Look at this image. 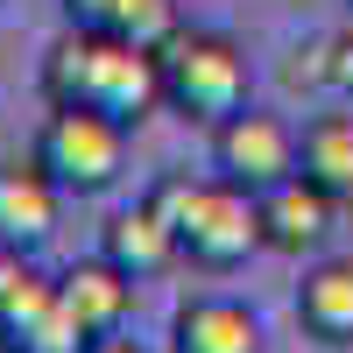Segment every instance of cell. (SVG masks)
I'll return each instance as SVG.
<instances>
[{
    "instance_id": "obj_1",
    "label": "cell",
    "mask_w": 353,
    "mask_h": 353,
    "mask_svg": "<svg viewBox=\"0 0 353 353\" xmlns=\"http://www.w3.org/2000/svg\"><path fill=\"white\" fill-rule=\"evenodd\" d=\"M43 99L50 106H99L121 128H134L163 106V57L106 36V28H71L43 57Z\"/></svg>"
},
{
    "instance_id": "obj_2",
    "label": "cell",
    "mask_w": 353,
    "mask_h": 353,
    "mask_svg": "<svg viewBox=\"0 0 353 353\" xmlns=\"http://www.w3.org/2000/svg\"><path fill=\"white\" fill-rule=\"evenodd\" d=\"M156 212L176 226V248L198 269H241L248 254H261V191L233 184V176H163Z\"/></svg>"
},
{
    "instance_id": "obj_3",
    "label": "cell",
    "mask_w": 353,
    "mask_h": 353,
    "mask_svg": "<svg viewBox=\"0 0 353 353\" xmlns=\"http://www.w3.org/2000/svg\"><path fill=\"white\" fill-rule=\"evenodd\" d=\"M254 92V71H248V50L219 36V28H184L170 50H163V106H176L184 121H226L241 113Z\"/></svg>"
},
{
    "instance_id": "obj_4",
    "label": "cell",
    "mask_w": 353,
    "mask_h": 353,
    "mask_svg": "<svg viewBox=\"0 0 353 353\" xmlns=\"http://www.w3.org/2000/svg\"><path fill=\"white\" fill-rule=\"evenodd\" d=\"M36 163L50 170V184L64 198H99L128 170V128L99 106H50L36 134Z\"/></svg>"
},
{
    "instance_id": "obj_5",
    "label": "cell",
    "mask_w": 353,
    "mask_h": 353,
    "mask_svg": "<svg viewBox=\"0 0 353 353\" xmlns=\"http://www.w3.org/2000/svg\"><path fill=\"white\" fill-rule=\"evenodd\" d=\"M212 163L233 184L269 191L283 176H297V128L276 121V113H261V106H241V113H226L212 128Z\"/></svg>"
},
{
    "instance_id": "obj_6",
    "label": "cell",
    "mask_w": 353,
    "mask_h": 353,
    "mask_svg": "<svg viewBox=\"0 0 353 353\" xmlns=\"http://www.w3.org/2000/svg\"><path fill=\"white\" fill-rule=\"evenodd\" d=\"M332 191L325 184H311V176H283V184L261 191V241H269L276 254H311L318 241L332 233Z\"/></svg>"
},
{
    "instance_id": "obj_7",
    "label": "cell",
    "mask_w": 353,
    "mask_h": 353,
    "mask_svg": "<svg viewBox=\"0 0 353 353\" xmlns=\"http://www.w3.org/2000/svg\"><path fill=\"white\" fill-rule=\"evenodd\" d=\"M57 205H64V191L50 184V170L36 156L28 163H0V248L36 254L57 233Z\"/></svg>"
},
{
    "instance_id": "obj_8",
    "label": "cell",
    "mask_w": 353,
    "mask_h": 353,
    "mask_svg": "<svg viewBox=\"0 0 353 353\" xmlns=\"http://www.w3.org/2000/svg\"><path fill=\"white\" fill-rule=\"evenodd\" d=\"M99 254H106L121 276L149 283V276H163L184 248H176V226L156 212V205H128V212H113V219L99 226Z\"/></svg>"
},
{
    "instance_id": "obj_9",
    "label": "cell",
    "mask_w": 353,
    "mask_h": 353,
    "mask_svg": "<svg viewBox=\"0 0 353 353\" xmlns=\"http://www.w3.org/2000/svg\"><path fill=\"white\" fill-rule=\"evenodd\" d=\"M57 297H64V311L85 325V339H99V332H121V318L134 304V276H121L106 254H92V261H71V269L57 276Z\"/></svg>"
},
{
    "instance_id": "obj_10",
    "label": "cell",
    "mask_w": 353,
    "mask_h": 353,
    "mask_svg": "<svg viewBox=\"0 0 353 353\" xmlns=\"http://www.w3.org/2000/svg\"><path fill=\"white\" fill-rule=\"evenodd\" d=\"M170 353H261V318L233 297H191L170 325Z\"/></svg>"
},
{
    "instance_id": "obj_11",
    "label": "cell",
    "mask_w": 353,
    "mask_h": 353,
    "mask_svg": "<svg viewBox=\"0 0 353 353\" xmlns=\"http://www.w3.org/2000/svg\"><path fill=\"white\" fill-rule=\"evenodd\" d=\"M297 325L318 346H353V261H318L297 283Z\"/></svg>"
},
{
    "instance_id": "obj_12",
    "label": "cell",
    "mask_w": 353,
    "mask_h": 353,
    "mask_svg": "<svg viewBox=\"0 0 353 353\" xmlns=\"http://www.w3.org/2000/svg\"><path fill=\"white\" fill-rule=\"evenodd\" d=\"M297 170L311 184H325L332 198H353V106L318 113V121L297 134Z\"/></svg>"
},
{
    "instance_id": "obj_13",
    "label": "cell",
    "mask_w": 353,
    "mask_h": 353,
    "mask_svg": "<svg viewBox=\"0 0 353 353\" xmlns=\"http://www.w3.org/2000/svg\"><path fill=\"white\" fill-rule=\"evenodd\" d=\"M106 36H121L134 50H156L163 57L176 36H184V8H176V0H121L113 21H106Z\"/></svg>"
},
{
    "instance_id": "obj_14",
    "label": "cell",
    "mask_w": 353,
    "mask_h": 353,
    "mask_svg": "<svg viewBox=\"0 0 353 353\" xmlns=\"http://www.w3.org/2000/svg\"><path fill=\"white\" fill-rule=\"evenodd\" d=\"M36 283H43V276L28 269V254H21V248H0V318H8V311L28 297V290H36Z\"/></svg>"
},
{
    "instance_id": "obj_15",
    "label": "cell",
    "mask_w": 353,
    "mask_h": 353,
    "mask_svg": "<svg viewBox=\"0 0 353 353\" xmlns=\"http://www.w3.org/2000/svg\"><path fill=\"white\" fill-rule=\"evenodd\" d=\"M325 85L353 106V36H332L325 43Z\"/></svg>"
},
{
    "instance_id": "obj_16",
    "label": "cell",
    "mask_w": 353,
    "mask_h": 353,
    "mask_svg": "<svg viewBox=\"0 0 353 353\" xmlns=\"http://www.w3.org/2000/svg\"><path fill=\"white\" fill-rule=\"evenodd\" d=\"M113 8H121V0H64L71 28H106V21H113Z\"/></svg>"
},
{
    "instance_id": "obj_17",
    "label": "cell",
    "mask_w": 353,
    "mask_h": 353,
    "mask_svg": "<svg viewBox=\"0 0 353 353\" xmlns=\"http://www.w3.org/2000/svg\"><path fill=\"white\" fill-rule=\"evenodd\" d=\"M85 353H141V346L121 339V332H99V339H85Z\"/></svg>"
},
{
    "instance_id": "obj_18",
    "label": "cell",
    "mask_w": 353,
    "mask_h": 353,
    "mask_svg": "<svg viewBox=\"0 0 353 353\" xmlns=\"http://www.w3.org/2000/svg\"><path fill=\"white\" fill-rule=\"evenodd\" d=\"M0 8H8V0H0Z\"/></svg>"
},
{
    "instance_id": "obj_19",
    "label": "cell",
    "mask_w": 353,
    "mask_h": 353,
    "mask_svg": "<svg viewBox=\"0 0 353 353\" xmlns=\"http://www.w3.org/2000/svg\"><path fill=\"white\" fill-rule=\"evenodd\" d=\"M0 353H8V346H0Z\"/></svg>"
}]
</instances>
